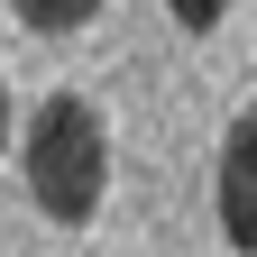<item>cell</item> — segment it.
<instances>
[{
	"label": "cell",
	"instance_id": "1",
	"mask_svg": "<svg viewBox=\"0 0 257 257\" xmlns=\"http://www.w3.org/2000/svg\"><path fill=\"white\" fill-rule=\"evenodd\" d=\"M19 166H28L37 211L64 220V230H83L101 211V193H110V128H101V110L83 92H46L28 138H19Z\"/></svg>",
	"mask_w": 257,
	"mask_h": 257
},
{
	"label": "cell",
	"instance_id": "2",
	"mask_svg": "<svg viewBox=\"0 0 257 257\" xmlns=\"http://www.w3.org/2000/svg\"><path fill=\"white\" fill-rule=\"evenodd\" d=\"M220 230H230V248H257V119L248 110L220 138Z\"/></svg>",
	"mask_w": 257,
	"mask_h": 257
},
{
	"label": "cell",
	"instance_id": "3",
	"mask_svg": "<svg viewBox=\"0 0 257 257\" xmlns=\"http://www.w3.org/2000/svg\"><path fill=\"white\" fill-rule=\"evenodd\" d=\"M10 10H19L28 28H37V37H74V28H83L92 10H101V0H10Z\"/></svg>",
	"mask_w": 257,
	"mask_h": 257
},
{
	"label": "cell",
	"instance_id": "4",
	"mask_svg": "<svg viewBox=\"0 0 257 257\" xmlns=\"http://www.w3.org/2000/svg\"><path fill=\"white\" fill-rule=\"evenodd\" d=\"M166 10H175V28H184V37H211V28L230 19V0H166Z\"/></svg>",
	"mask_w": 257,
	"mask_h": 257
},
{
	"label": "cell",
	"instance_id": "5",
	"mask_svg": "<svg viewBox=\"0 0 257 257\" xmlns=\"http://www.w3.org/2000/svg\"><path fill=\"white\" fill-rule=\"evenodd\" d=\"M0 147H10V83H0Z\"/></svg>",
	"mask_w": 257,
	"mask_h": 257
}]
</instances>
